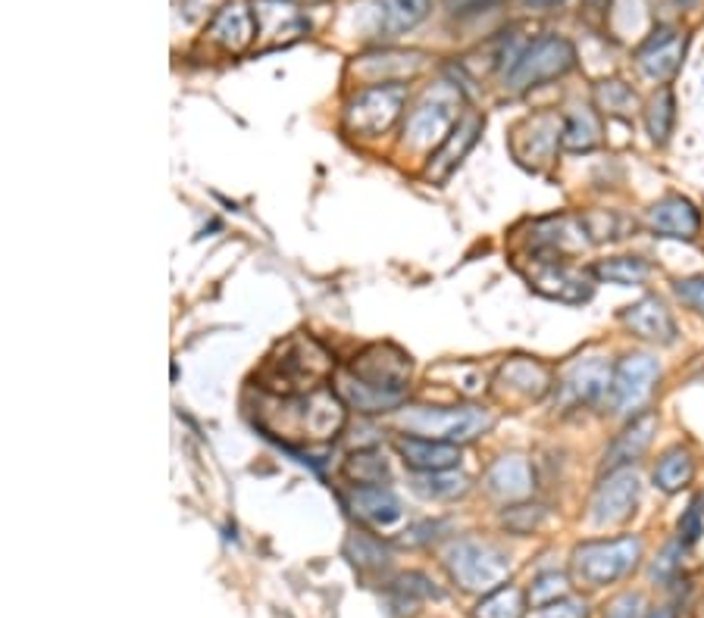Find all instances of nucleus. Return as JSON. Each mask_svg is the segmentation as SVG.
<instances>
[{
	"instance_id": "obj_1",
	"label": "nucleus",
	"mask_w": 704,
	"mask_h": 618,
	"mask_svg": "<svg viewBox=\"0 0 704 618\" xmlns=\"http://www.w3.org/2000/svg\"><path fill=\"white\" fill-rule=\"evenodd\" d=\"M385 354V350H382ZM373 350L363 354L351 369L339 378V397L361 412H389L401 407L407 394L411 363L397 354L395 359H373Z\"/></svg>"
},
{
	"instance_id": "obj_2",
	"label": "nucleus",
	"mask_w": 704,
	"mask_h": 618,
	"mask_svg": "<svg viewBox=\"0 0 704 618\" xmlns=\"http://www.w3.org/2000/svg\"><path fill=\"white\" fill-rule=\"evenodd\" d=\"M577 66V48L560 35H542L532 44H524L517 60L505 72V82L510 91L539 88L545 82H555L560 75Z\"/></svg>"
},
{
	"instance_id": "obj_3",
	"label": "nucleus",
	"mask_w": 704,
	"mask_h": 618,
	"mask_svg": "<svg viewBox=\"0 0 704 618\" xmlns=\"http://www.w3.org/2000/svg\"><path fill=\"white\" fill-rule=\"evenodd\" d=\"M642 559L639 537H614V541H589L573 549V578L586 587H604L627 578Z\"/></svg>"
},
{
	"instance_id": "obj_4",
	"label": "nucleus",
	"mask_w": 704,
	"mask_h": 618,
	"mask_svg": "<svg viewBox=\"0 0 704 618\" xmlns=\"http://www.w3.org/2000/svg\"><path fill=\"white\" fill-rule=\"evenodd\" d=\"M397 425L414 434V438H429V441H469L476 434H483L488 428V416L476 407H414L404 409L397 416Z\"/></svg>"
},
{
	"instance_id": "obj_5",
	"label": "nucleus",
	"mask_w": 704,
	"mask_h": 618,
	"mask_svg": "<svg viewBox=\"0 0 704 618\" xmlns=\"http://www.w3.org/2000/svg\"><path fill=\"white\" fill-rule=\"evenodd\" d=\"M448 568H452L454 582L464 590H498L510 572V559L501 549L488 547V544L464 541L452 549Z\"/></svg>"
},
{
	"instance_id": "obj_6",
	"label": "nucleus",
	"mask_w": 704,
	"mask_h": 618,
	"mask_svg": "<svg viewBox=\"0 0 704 618\" xmlns=\"http://www.w3.org/2000/svg\"><path fill=\"white\" fill-rule=\"evenodd\" d=\"M457 106H460V94H457L448 82H442V85L435 91H429V94L423 97V104L411 113V119H407V142L416 144V147H426V144L433 142H445L448 132H452L454 125H457V119H460V116H457Z\"/></svg>"
},
{
	"instance_id": "obj_7",
	"label": "nucleus",
	"mask_w": 704,
	"mask_h": 618,
	"mask_svg": "<svg viewBox=\"0 0 704 618\" xmlns=\"http://www.w3.org/2000/svg\"><path fill=\"white\" fill-rule=\"evenodd\" d=\"M407 101L404 85H389L382 82L376 88L361 91L351 104H348V128L361 132V135H382L389 125L395 123L401 106Z\"/></svg>"
},
{
	"instance_id": "obj_8",
	"label": "nucleus",
	"mask_w": 704,
	"mask_h": 618,
	"mask_svg": "<svg viewBox=\"0 0 704 618\" xmlns=\"http://www.w3.org/2000/svg\"><path fill=\"white\" fill-rule=\"evenodd\" d=\"M658 375H661V366H658L654 356H627V359L617 366L614 385H611V394H608L614 412H635V409L645 407L651 397V388H654V381H658Z\"/></svg>"
},
{
	"instance_id": "obj_9",
	"label": "nucleus",
	"mask_w": 704,
	"mask_h": 618,
	"mask_svg": "<svg viewBox=\"0 0 704 618\" xmlns=\"http://www.w3.org/2000/svg\"><path fill=\"white\" fill-rule=\"evenodd\" d=\"M611 385H614L611 359L608 356H582L563 375L560 394H563L567 404L579 407V404H598L601 397H608Z\"/></svg>"
},
{
	"instance_id": "obj_10",
	"label": "nucleus",
	"mask_w": 704,
	"mask_h": 618,
	"mask_svg": "<svg viewBox=\"0 0 704 618\" xmlns=\"http://www.w3.org/2000/svg\"><path fill=\"white\" fill-rule=\"evenodd\" d=\"M639 503V475L630 469L608 472V478L598 484L596 500H592V522L596 525H614L630 519Z\"/></svg>"
},
{
	"instance_id": "obj_11",
	"label": "nucleus",
	"mask_w": 704,
	"mask_h": 618,
	"mask_svg": "<svg viewBox=\"0 0 704 618\" xmlns=\"http://www.w3.org/2000/svg\"><path fill=\"white\" fill-rule=\"evenodd\" d=\"M366 10L373 38H397L426 19L429 0H370Z\"/></svg>"
},
{
	"instance_id": "obj_12",
	"label": "nucleus",
	"mask_w": 704,
	"mask_h": 618,
	"mask_svg": "<svg viewBox=\"0 0 704 618\" xmlns=\"http://www.w3.org/2000/svg\"><path fill=\"white\" fill-rule=\"evenodd\" d=\"M686 53V38H680L676 29L661 25L654 35L639 48V66L654 82H667L673 72L680 70V60Z\"/></svg>"
},
{
	"instance_id": "obj_13",
	"label": "nucleus",
	"mask_w": 704,
	"mask_h": 618,
	"mask_svg": "<svg viewBox=\"0 0 704 618\" xmlns=\"http://www.w3.org/2000/svg\"><path fill=\"white\" fill-rule=\"evenodd\" d=\"M526 128H529V135H524V132L514 135V154L529 169H545L555 157L563 125L555 116H536V119L526 123Z\"/></svg>"
},
{
	"instance_id": "obj_14",
	"label": "nucleus",
	"mask_w": 704,
	"mask_h": 618,
	"mask_svg": "<svg viewBox=\"0 0 704 618\" xmlns=\"http://www.w3.org/2000/svg\"><path fill=\"white\" fill-rule=\"evenodd\" d=\"M649 226L654 234L661 238H680V241H692L702 231V216L689 203L686 197L670 195L658 200L649 210Z\"/></svg>"
},
{
	"instance_id": "obj_15",
	"label": "nucleus",
	"mask_w": 704,
	"mask_h": 618,
	"mask_svg": "<svg viewBox=\"0 0 704 618\" xmlns=\"http://www.w3.org/2000/svg\"><path fill=\"white\" fill-rule=\"evenodd\" d=\"M479 132H483V119H479V116H473V113L460 116L457 125L448 132V138L438 144L433 163H429V178H435V181H445V178L452 176L454 169L464 163V157L473 150V144H476V138H479Z\"/></svg>"
},
{
	"instance_id": "obj_16",
	"label": "nucleus",
	"mask_w": 704,
	"mask_h": 618,
	"mask_svg": "<svg viewBox=\"0 0 704 618\" xmlns=\"http://www.w3.org/2000/svg\"><path fill=\"white\" fill-rule=\"evenodd\" d=\"M654 431H658V419H654L651 412L635 416V419L617 434V441L608 447V453H604V472L630 469L632 462L642 460V453L651 447Z\"/></svg>"
},
{
	"instance_id": "obj_17",
	"label": "nucleus",
	"mask_w": 704,
	"mask_h": 618,
	"mask_svg": "<svg viewBox=\"0 0 704 618\" xmlns=\"http://www.w3.org/2000/svg\"><path fill=\"white\" fill-rule=\"evenodd\" d=\"M623 325L635 337H645L651 344H673L676 341V322L670 310L658 297H642L623 313Z\"/></svg>"
},
{
	"instance_id": "obj_18",
	"label": "nucleus",
	"mask_w": 704,
	"mask_h": 618,
	"mask_svg": "<svg viewBox=\"0 0 704 618\" xmlns=\"http://www.w3.org/2000/svg\"><path fill=\"white\" fill-rule=\"evenodd\" d=\"M253 17H257V35L263 38H272V44H289L294 38L308 35L310 22L291 3L286 0H263V3H257V10H253Z\"/></svg>"
},
{
	"instance_id": "obj_19",
	"label": "nucleus",
	"mask_w": 704,
	"mask_h": 618,
	"mask_svg": "<svg viewBox=\"0 0 704 618\" xmlns=\"http://www.w3.org/2000/svg\"><path fill=\"white\" fill-rule=\"evenodd\" d=\"M397 453L414 472H448L460 462L457 443L429 441V438H401Z\"/></svg>"
},
{
	"instance_id": "obj_20",
	"label": "nucleus",
	"mask_w": 704,
	"mask_h": 618,
	"mask_svg": "<svg viewBox=\"0 0 704 618\" xmlns=\"http://www.w3.org/2000/svg\"><path fill=\"white\" fill-rule=\"evenodd\" d=\"M532 287L560 303H582L592 297V284L563 263H542V269L532 275Z\"/></svg>"
},
{
	"instance_id": "obj_21",
	"label": "nucleus",
	"mask_w": 704,
	"mask_h": 618,
	"mask_svg": "<svg viewBox=\"0 0 704 618\" xmlns=\"http://www.w3.org/2000/svg\"><path fill=\"white\" fill-rule=\"evenodd\" d=\"M257 35V17L245 3H229L219 10V17L210 25V38L222 44L226 51H245Z\"/></svg>"
},
{
	"instance_id": "obj_22",
	"label": "nucleus",
	"mask_w": 704,
	"mask_h": 618,
	"mask_svg": "<svg viewBox=\"0 0 704 618\" xmlns=\"http://www.w3.org/2000/svg\"><path fill=\"white\" fill-rule=\"evenodd\" d=\"M351 506H354V513L361 515L363 522L380 525V528L395 525L397 519L404 515L397 496L389 488H382V484H358L354 494H351Z\"/></svg>"
},
{
	"instance_id": "obj_23",
	"label": "nucleus",
	"mask_w": 704,
	"mask_h": 618,
	"mask_svg": "<svg viewBox=\"0 0 704 618\" xmlns=\"http://www.w3.org/2000/svg\"><path fill=\"white\" fill-rule=\"evenodd\" d=\"M486 484L495 496L520 500V496L532 494V469L524 457H501L488 469Z\"/></svg>"
},
{
	"instance_id": "obj_24",
	"label": "nucleus",
	"mask_w": 704,
	"mask_h": 618,
	"mask_svg": "<svg viewBox=\"0 0 704 618\" xmlns=\"http://www.w3.org/2000/svg\"><path fill=\"white\" fill-rule=\"evenodd\" d=\"M501 381L510 390H517L524 397H532V400L545 397L548 388H551V375L536 359H514V363H507L505 369H501Z\"/></svg>"
},
{
	"instance_id": "obj_25",
	"label": "nucleus",
	"mask_w": 704,
	"mask_h": 618,
	"mask_svg": "<svg viewBox=\"0 0 704 618\" xmlns=\"http://www.w3.org/2000/svg\"><path fill=\"white\" fill-rule=\"evenodd\" d=\"M695 475V460L686 447H670L667 453L654 465V488H661L664 494L683 491Z\"/></svg>"
},
{
	"instance_id": "obj_26",
	"label": "nucleus",
	"mask_w": 704,
	"mask_h": 618,
	"mask_svg": "<svg viewBox=\"0 0 704 618\" xmlns=\"http://www.w3.org/2000/svg\"><path fill=\"white\" fill-rule=\"evenodd\" d=\"M598 142H601V132H598L596 113L589 106H577L567 119H563V132H560V144L573 154H589L596 150Z\"/></svg>"
},
{
	"instance_id": "obj_27",
	"label": "nucleus",
	"mask_w": 704,
	"mask_h": 618,
	"mask_svg": "<svg viewBox=\"0 0 704 618\" xmlns=\"http://www.w3.org/2000/svg\"><path fill=\"white\" fill-rule=\"evenodd\" d=\"M592 272H596V279H601V282L642 284L649 279L651 265L645 260H639V256H614V260L598 263Z\"/></svg>"
},
{
	"instance_id": "obj_28",
	"label": "nucleus",
	"mask_w": 704,
	"mask_h": 618,
	"mask_svg": "<svg viewBox=\"0 0 704 618\" xmlns=\"http://www.w3.org/2000/svg\"><path fill=\"white\" fill-rule=\"evenodd\" d=\"M645 123H649V135L654 144H667L670 132H673V123H676V101L670 88H664L654 101H651L649 113H645Z\"/></svg>"
},
{
	"instance_id": "obj_29",
	"label": "nucleus",
	"mask_w": 704,
	"mask_h": 618,
	"mask_svg": "<svg viewBox=\"0 0 704 618\" xmlns=\"http://www.w3.org/2000/svg\"><path fill=\"white\" fill-rule=\"evenodd\" d=\"M414 491L429 500H448L467 491V478L452 475V472H420V478H414Z\"/></svg>"
},
{
	"instance_id": "obj_30",
	"label": "nucleus",
	"mask_w": 704,
	"mask_h": 618,
	"mask_svg": "<svg viewBox=\"0 0 704 618\" xmlns=\"http://www.w3.org/2000/svg\"><path fill=\"white\" fill-rule=\"evenodd\" d=\"M524 597L517 587H498L491 590L486 600L479 603L476 618H520L524 616Z\"/></svg>"
},
{
	"instance_id": "obj_31",
	"label": "nucleus",
	"mask_w": 704,
	"mask_h": 618,
	"mask_svg": "<svg viewBox=\"0 0 704 618\" xmlns=\"http://www.w3.org/2000/svg\"><path fill=\"white\" fill-rule=\"evenodd\" d=\"M596 101L598 106L604 109V113H611V116H630L632 109H635V94H632L630 85H623V82H601L596 88Z\"/></svg>"
},
{
	"instance_id": "obj_32",
	"label": "nucleus",
	"mask_w": 704,
	"mask_h": 618,
	"mask_svg": "<svg viewBox=\"0 0 704 618\" xmlns=\"http://www.w3.org/2000/svg\"><path fill=\"white\" fill-rule=\"evenodd\" d=\"M567 578L558 575V572H548V575H539L536 584H532V590H529V603H532V609H542L548 603L555 600H563L567 597Z\"/></svg>"
},
{
	"instance_id": "obj_33",
	"label": "nucleus",
	"mask_w": 704,
	"mask_h": 618,
	"mask_svg": "<svg viewBox=\"0 0 704 618\" xmlns=\"http://www.w3.org/2000/svg\"><path fill=\"white\" fill-rule=\"evenodd\" d=\"M348 475L354 478L358 484H382L389 478V465L373 453H358L354 460L348 462Z\"/></svg>"
},
{
	"instance_id": "obj_34",
	"label": "nucleus",
	"mask_w": 704,
	"mask_h": 618,
	"mask_svg": "<svg viewBox=\"0 0 704 618\" xmlns=\"http://www.w3.org/2000/svg\"><path fill=\"white\" fill-rule=\"evenodd\" d=\"M704 534V494L692 496V503L686 506V513L680 519V544L692 547L698 544V537Z\"/></svg>"
},
{
	"instance_id": "obj_35",
	"label": "nucleus",
	"mask_w": 704,
	"mask_h": 618,
	"mask_svg": "<svg viewBox=\"0 0 704 618\" xmlns=\"http://www.w3.org/2000/svg\"><path fill=\"white\" fill-rule=\"evenodd\" d=\"M604 618H645V600L642 594H620L608 609Z\"/></svg>"
},
{
	"instance_id": "obj_36",
	"label": "nucleus",
	"mask_w": 704,
	"mask_h": 618,
	"mask_svg": "<svg viewBox=\"0 0 704 618\" xmlns=\"http://www.w3.org/2000/svg\"><path fill=\"white\" fill-rule=\"evenodd\" d=\"M676 297L683 303H689L692 310H698L704 316V275H695V279H680L676 282Z\"/></svg>"
},
{
	"instance_id": "obj_37",
	"label": "nucleus",
	"mask_w": 704,
	"mask_h": 618,
	"mask_svg": "<svg viewBox=\"0 0 704 618\" xmlns=\"http://www.w3.org/2000/svg\"><path fill=\"white\" fill-rule=\"evenodd\" d=\"M532 618H586V603L573 600V597H563V600L542 606Z\"/></svg>"
},
{
	"instance_id": "obj_38",
	"label": "nucleus",
	"mask_w": 704,
	"mask_h": 618,
	"mask_svg": "<svg viewBox=\"0 0 704 618\" xmlns=\"http://www.w3.org/2000/svg\"><path fill=\"white\" fill-rule=\"evenodd\" d=\"M680 549H683L680 541H676L673 547H667V553L661 556V563H654V572H651V575H654V578H661V582L670 578V572H676V566H680V559H676V553H680Z\"/></svg>"
},
{
	"instance_id": "obj_39",
	"label": "nucleus",
	"mask_w": 704,
	"mask_h": 618,
	"mask_svg": "<svg viewBox=\"0 0 704 618\" xmlns=\"http://www.w3.org/2000/svg\"><path fill=\"white\" fill-rule=\"evenodd\" d=\"M491 3H498V0H448V10H452L454 17H464V13H479V10H486Z\"/></svg>"
},
{
	"instance_id": "obj_40",
	"label": "nucleus",
	"mask_w": 704,
	"mask_h": 618,
	"mask_svg": "<svg viewBox=\"0 0 704 618\" xmlns=\"http://www.w3.org/2000/svg\"><path fill=\"white\" fill-rule=\"evenodd\" d=\"M582 3H586V10H589V13H596V17L608 13V7H611V0H582Z\"/></svg>"
},
{
	"instance_id": "obj_41",
	"label": "nucleus",
	"mask_w": 704,
	"mask_h": 618,
	"mask_svg": "<svg viewBox=\"0 0 704 618\" xmlns=\"http://www.w3.org/2000/svg\"><path fill=\"white\" fill-rule=\"evenodd\" d=\"M526 7H536V10H548V7H558L563 0H524Z\"/></svg>"
},
{
	"instance_id": "obj_42",
	"label": "nucleus",
	"mask_w": 704,
	"mask_h": 618,
	"mask_svg": "<svg viewBox=\"0 0 704 618\" xmlns=\"http://www.w3.org/2000/svg\"><path fill=\"white\" fill-rule=\"evenodd\" d=\"M645 618H676V609H673V606H658V609Z\"/></svg>"
},
{
	"instance_id": "obj_43",
	"label": "nucleus",
	"mask_w": 704,
	"mask_h": 618,
	"mask_svg": "<svg viewBox=\"0 0 704 618\" xmlns=\"http://www.w3.org/2000/svg\"><path fill=\"white\" fill-rule=\"evenodd\" d=\"M676 3H683V7H692V3H695V0H676Z\"/></svg>"
}]
</instances>
